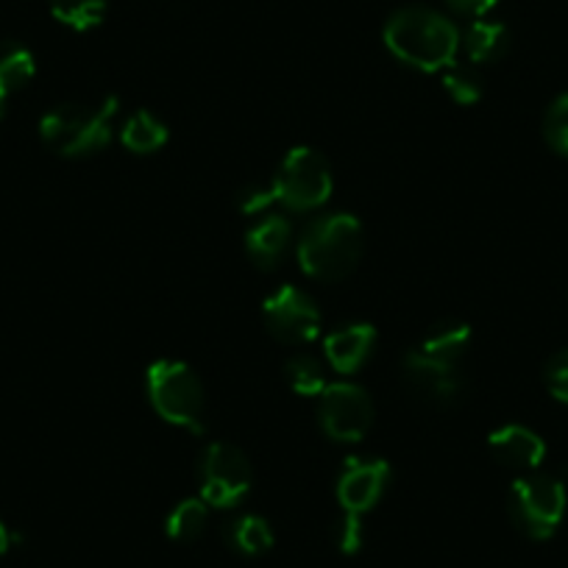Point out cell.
Instances as JSON below:
<instances>
[{
    "instance_id": "18",
    "label": "cell",
    "mask_w": 568,
    "mask_h": 568,
    "mask_svg": "<svg viewBox=\"0 0 568 568\" xmlns=\"http://www.w3.org/2000/svg\"><path fill=\"white\" fill-rule=\"evenodd\" d=\"M120 140L134 154H154V151H160L168 142V125L156 114L140 109V112H134L123 123Z\"/></svg>"
},
{
    "instance_id": "26",
    "label": "cell",
    "mask_w": 568,
    "mask_h": 568,
    "mask_svg": "<svg viewBox=\"0 0 568 568\" xmlns=\"http://www.w3.org/2000/svg\"><path fill=\"white\" fill-rule=\"evenodd\" d=\"M335 540L343 555H357L363 549V518L357 513H343L335 529Z\"/></svg>"
},
{
    "instance_id": "3",
    "label": "cell",
    "mask_w": 568,
    "mask_h": 568,
    "mask_svg": "<svg viewBox=\"0 0 568 568\" xmlns=\"http://www.w3.org/2000/svg\"><path fill=\"white\" fill-rule=\"evenodd\" d=\"M118 109L114 95H109L95 109H84L79 103H59L40 120V136L48 149L70 156V160L98 154L112 140V120Z\"/></svg>"
},
{
    "instance_id": "6",
    "label": "cell",
    "mask_w": 568,
    "mask_h": 568,
    "mask_svg": "<svg viewBox=\"0 0 568 568\" xmlns=\"http://www.w3.org/2000/svg\"><path fill=\"white\" fill-rule=\"evenodd\" d=\"M271 187L276 204H284L291 212L318 210L332 195V168L324 154L298 145L284 156Z\"/></svg>"
},
{
    "instance_id": "15",
    "label": "cell",
    "mask_w": 568,
    "mask_h": 568,
    "mask_svg": "<svg viewBox=\"0 0 568 568\" xmlns=\"http://www.w3.org/2000/svg\"><path fill=\"white\" fill-rule=\"evenodd\" d=\"M287 243H291V223L278 215L262 217L260 223L248 229L245 234V251H248L251 260L260 267L271 271L276 267V262L282 260V254L287 251Z\"/></svg>"
},
{
    "instance_id": "5",
    "label": "cell",
    "mask_w": 568,
    "mask_h": 568,
    "mask_svg": "<svg viewBox=\"0 0 568 568\" xmlns=\"http://www.w3.org/2000/svg\"><path fill=\"white\" fill-rule=\"evenodd\" d=\"M566 483L546 474H532L513 483L510 518L527 538L546 540L557 532L562 516H566Z\"/></svg>"
},
{
    "instance_id": "20",
    "label": "cell",
    "mask_w": 568,
    "mask_h": 568,
    "mask_svg": "<svg viewBox=\"0 0 568 568\" xmlns=\"http://www.w3.org/2000/svg\"><path fill=\"white\" fill-rule=\"evenodd\" d=\"M206 521H210V505L204 499H184L168 516L165 532L171 540L190 544V540L201 538V532L206 529Z\"/></svg>"
},
{
    "instance_id": "14",
    "label": "cell",
    "mask_w": 568,
    "mask_h": 568,
    "mask_svg": "<svg viewBox=\"0 0 568 568\" xmlns=\"http://www.w3.org/2000/svg\"><path fill=\"white\" fill-rule=\"evenodd\" d=\"M34 53L14 40H0V120L7 114L9 101L34 79Z\"/></svg>"
},
{
    "instance_id": "27",
    "label": "cell",
    "mask_w": 568,
    "mask_h": 568,
    "mask_svg": "<svg viewBox=\"0 0 568 568\" xmlns=\"http://www.w3.org/2000/svg\"><path fill=\"white\" fill-rule=\"evenodd\" d=\"M496 3H499V0H446V7H449L452 12L466 14V18H474V20L485 18Z\"/></svg>"
},
{
    "instance_id": "1",
    "label": "cell",
    "mask_w": 568,
    "mask_h": 568,
    "mask_svg": "<svg viewBox=\"0 0 568 568\" xmlns=\"http://www.w3.org/2000/svg\"><path fill=\"white\" fill-rule=\"evenodd\" d=\"M385 45L398 62L424 73H438L455 64L460 31L435 9L404 7L385 23Z\"/></svg>"
},
{
    "instance_id": "25",
    "label": "cell",
    "mask_w": 568,
    "mask_h": 568,
    "mask_svg": "<svg viewBox=\"0 0 568 568\" xmlns=\"http://www.w3.org/2000/svg\"><path fill=\"white\" fill-rule=\"evenodd\" d=\"M544 382L546 390H549L557 402L568 404V348L566 352H557L555 357L546 363Z\"/></svg>"
},
{
    "instance_id": "19",
    "label": "cell",
    "mask_w": 568,
    "mask_h": 568,
    "mask_svg": "<svg viewBox=\"0 0 568 568\" xmlns=\"http://www.w3.org/2000/svg\"><path fill=\"white\" fill-rule=\"evenodd\" d=\"M226 540L240 555H265L273 546V529L265 518L260 516H240L226 527Z\"/></svg>"
},
{
    "instance_id": "21",
    "label": "cell",
    "mask_w": 568,
    "mask_h": 568,
    "mask_svg": "<svg viewBox=\"0 0 568 568\" xmlns=\"http://www.w3.org/2000/svg\"><path fill=\"white\" fill-rule=\"evenodd\" d=\"M48 3H51L53 18L73 31L95 29L109 7V0H48Z\"/></svg>"
},
{
    "instance_id": "7",
    "label": "cell",
    "mask_w": 568,
    "mask_h": 568,
    "mask_svg": "<svg viewBox=\"0 0 568 568\" xmlns=\"http://www.w3.org/2000/svg\"><path fill=\"white\" fill-rule=\"evenodd\" d=\"M318 418L324 433L337 444H357L374 426V402L352 382H335L321 393Z\"/></svg>"
},
{
    "instance_id": "11",
    "label": "cell",
    "mask_w": 568,
    "mask_h": 568,
    "mask_svg": "<svg viewBox=\"0 0 568 568\" xmlns=\"http://www.w3.org/2000/svg\"><path fill=\"white\" fill-rule=\"evenodd\" d=\"M404 379L415 396L429 402L433 407H452L463 393L457 365H444L438 359L424 357L418 348L407 352V357H404Z\"/></svg>"
},
{
    "instance_id": "8",
    "label": "cell",
    "mask_w": 568,
    "mask_h": 568,
    "mask_svg": "<svg viewBox=\"0 0 568 568\" xmlns=\"http://www.w3.org/2000/svg\"><path fill=\"white\" fill-rule=\"evenodd\" d=\"M251 490V463L234 444L206 446L201 460V499L210 507H234Z\"/></svg>"
},
{
    "instance_id": "2",
    "label": "cell",
    "mask_w": 568,
    "mask_h": 568,
    "mask_svg": "<svg viewBox=\"0 0 568 568\" xmlns=\"http://www.w3.org/2000/svg\"><path fill=\"white\" fill-rule=\"evenodd\" d=\"M365 251L363 223L354 215H321L304 229L298 240V265L321 282L346 278L359 265Z\"/></svg>"
},
{
    "instance_id": "4",
    "label": "cell",
    "mask_w": 568,
    "mask_h": 568,
    "mask_svg": "<svg viewBox=\"0 0 568 568\" xmlns=\"http://www.w3.org/2000/svg\"><path fill=\"white\" fill-rule=\"evenodd\" d=\"M149 398L160 418L190 433H204V385L190 365L156 359L149 368Z\"/></svg>"
},
{
    "instance_id": "22",
    "label": "cell",
    "mask_w": 568,
    "mask_h": 568,
    "mask_svg": "<svg viewBox=\"0 0 568 568\" xmlns=\"http://www.w3.org/2000/svg\"><path fill=\"white\" fill-rule=\"evenodd\" d=\"M284 379L298 396H321L326 387L324 365L313 354H296L284 363Z\"/></svg>"
},
{
    "instance_id": "10",
    "label": "cell",
    "mask_w": 568,
    "mask_h": 568,
    "mask_svg": "<svg viewBox=\"0 0 568 568\" xmlns=\"http://www.w3.org/2000/svg\"><path fill=\"white\" fill-rule=\"evenodd\" d=\"M390 483V466L379 457H352L337 479V499L346 513H368Z\"/></svg>"
},
{
    "instance_id": "24",
    "label": "cell",
    "mask_w": 568,
    "mask_h": 568,
    "mask_svg": "<svg viewBox=\"0 0 568 568\" xmlns=\"http://www.w3.org/2000/svg\"><path fill=\"white\" fill-rule=\"evenodd\" d=\"M444 87L457 103H463V106H471V103H477L479 98H483V81H479V75L468 68L446 70Z\"/></svg>"
},
{
    "instance_id": "12",
    "label": "cell",
    "mask_w": 568,
    "mask_h": 568,
    "mask_svg": "<svg viewBox=\"0 0 568 568\" xmlns=\"http://www.w3.org/2000/svg\"><path fill=\"white\" fill-rule=\"evenodd\" d=\"M490 455L499 463L510 468H524V471H532L544 463L546 457V444L538 433L527 429V426L507 424L494 429L488 438Z\"/></svg>"
},
{
    "instance_id": "17",
    "label": "cell",
    "mask_w": 568,
    "mask_h": 568,
    "mask_svg": "<svg viewBox=\"0 0 568 568\" xmlns=\"http://www.w3.org/2000/svg\"><path fill=\"white\" fill-rule=\"evenodd\" d=\"M463 48H466L468 59L477 64L496 62L507 53L510 48V31L507 26L494 23V20H474L463 34Z\"/></svg>"
},
{
    "instance_id": "28",
    "label": "cell",
    "mask_w": 568,
    "mask_h": 568,
    "mask_svg": "<svg viewBox=\"0 0 568 568\" xmlns=\"http://www.w3.org/2000/svg\"><path fill=\"white\" fill-rule=\"evenodd\" d=\"M12 540H14V535L9 532V529H7V524L0 521V557L7 555V551H9V546H12Z\"/></svg>"
},
{
    "instance_id": "23",
    "label": "cell",
    "mask_w": 568,
    "mask_h": 568,
    "mask_svg": "<svg viewBox=\"0 0 568 568\" xmlns=\"http://www.w3.org/2000/svg\"><path fill=\"white\" fill-rule=\"evenodd\" d=\"M544 136L549 149L560 156H568V92L555 98L544 118Z\"/></svg>"
},
{
    "instance_id": "13",
    "label": "cell",
    "mask_w": 568,
    "mask_h": 568,
    "mask_svg": "<svg viewBox=\"0 0 568 568\" xmlns=\"http://www.w3.org/2000/svg\"><path fill=\"white\" fill-rule=\"evenodd\" d=\"M376 343V329L371 324H352L332 332L324 341L326 359L337 374H354L371 357V348Z\"/></svg>"
},
{
    "instance_id": "9",
    "label": "cell",
    "mask_w": 568,
    "mask_h": 568,
    "mask_svg": "<svg viewBox=\"0 0 568 568\" xmlns=\"http://www.w3.org/2000/svg\"><path fill=\"white\" fill-rule=\"evenodd\" d=\"M262 318H265L267 332L287 346H304L321 335V310L307 293L293 284H284L265 298Z\"/></svg>"
},
{
    "instance_id": "16",
    "label": "cell",
    "mask_w": 568,
    "mask_h": 568,
    "mask_svg": "<svg viewBox=\"0 0 568 568\" xmlns=\"http://www.w3.org/2000/svg\"><path fill=\"white\" fill-rule=\"evenodd\" d=\"M468 343H471V326L463 324V321H440L426 332L418 352L444 365H457L463 354L468 352Z\"/></svg>"
}]
</instances>
